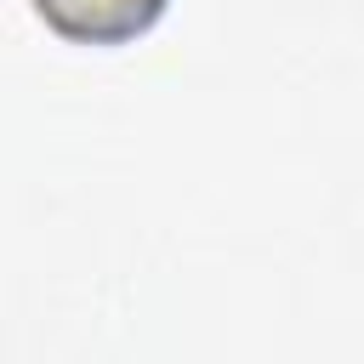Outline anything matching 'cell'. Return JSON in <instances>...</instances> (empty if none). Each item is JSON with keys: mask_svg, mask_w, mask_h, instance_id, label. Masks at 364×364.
<instances>
[{"mask_svg": "<svg viewBox=\"0 0 364 364\" xmlns=\"http://www.w3.org/2000/svg\"><path fill=\"white\" fill-rule=\"evenodd\" d=\"M28 6L68 46H131L171 11V0H28Z\"/></svg>", "mask_w": 364, "mask_h": 364, "instance_id": "1", "label": "cell"}]
</instances>
